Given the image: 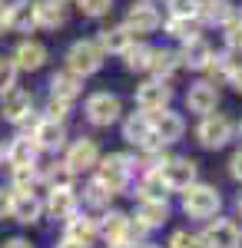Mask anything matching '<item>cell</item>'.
Returning <instances> with one entry per match:
<instances>
[{
  "mask_svg": "<svg viewBox=\"0 0 242 248\" xmlns=\"http://www.w3.org/2000/svg\"><path fill=\"white\" fill-rule=\"evenodd\" d=\"M130 175H133V159L130 155L113 153V155H106V159H96V182L110 192V195L126 189V186H130Z\"/></svg>",
  "mask_w": 242,
  "mask_h": 248,
  "instance_id": "6da1fadb",
  "label": "cell"
},
{
  "mask_svg": "<svg viewBox=\"0 0 242 248\" xmlns=\"http://www.w3.org/2000/svg\"><path fill=\"white\" fill-rule=\"evenodd\" d=\"M186 195H183V209H186V215H192V218H212L216 212H219V205H223V199H219V192L212 189V186H203V182H192V186H186Z\"/></svg>",
  "mask_w": 242,
  "mask_h": 248,
  "instance_id": "7a4b0ae2",
  "label": "cell"
},
{
  "mask_svg": "<svg viewBox=\"0 0 242 248\" xmlns=\"http://www.w3.org/2000/svg\"><path fill=\"white\" fill-rule=\"evenodd\" d=\"M67 66L73 70L76 77H93L96 70L103 66V50L100 43H90V40H76L67 53Z\"/></svg>",
  "mask_w": 242,
  "mask_h": 248,
  "instance_id": "3957f363",
  "label": "cell"
},
{
  "mask_svg": "<svg viewBox=\"0 0 242 248\" xmlns=\"http://www.w3.org/2000/svg\"><path fill=\"white\" fill-rule=\"evenodd\" d=\"M169 99H173V86L159 77L143 83V86L136 90V106H139L143 113H159V109H166Z\"/></svg>",
  "mask_w": 242,
  "mask_h": 248,
  "instance_id": "277c9868",
  "label": "cell"
},
{
  "mask_svg": "<svg viewBox=\"0 0 242 248\" xmlns=\"http://www.w3.org/2000/svg\"><path fill=\"white\" fill-rule=\"evenodd\" d=\"M196 136H199V142H203L206 149H223L225 142L232 139V123L225 119V116H203V123H199V129H196Z\"/></svg>",
  "mask_w": 242,
  "mask_h": 248,
  "instance_id": "5b68a950",
  "label": "cell"
},
{
  "mask_svg": "<svg viewBox=\"0 0 242 248\" xmlns=\"http://www.w3.org/2000/svg\"><path fill=\"white\" fill-rule=\"evenodd\" d=\"M123 113V106H120V99L110 93H93L86 99V119L93 123V126H113L116 119Z\"/></svg>",
  "mask_w": 242,
  "mask_h": 248,
  "instance_id": "8992f818",
  "label": "cell"
},
{
  "mask_svg": "<svg viewBox=\"0 0 242 248\" xmlns=\"http://www.w3.org/2000/svg\"><path fill=\"white\" fill-rule=\"evenodd\" d=\"M199 238L206 248H242V229L236 222H225V218L212 222Z\"/></svg>",
  "mask_w": 242,
  "mask_h": 248,
  "instance_id": "52a82bcc",
  "label": "cell"
},
{
  "mask_svg": "<svg viewBox=\"0 0 242 248\" xmlns=\"http://www.w3.org/2000/svg\"><path fill=\"white\" fill-rule=\"evenodd\" d=\"M196 172H199V166H196L192 159H166V162L159 166L163 182H166L169 189H179V192L196 182Z\"/></svg>",
  "mask_w": 242,
  "mask_h": 248,
  "instance_id": "ba28073f",
  "label": "cell"
},
{
  "mask_svg": "<svg viewBox=\"0 0 242 248\" xmlns=\"http://www.w3.org/2000/svg\"><path fill=\"white\" fill-rule=\"evenodd\" d=\"M159 23H163V17H159V10H156L149 0H139V3H133L130 14H126V27H130L133 33H153Z\"/></svg>",
  "mask_w": 242,
  "mask_h": 248,
  "instance_id": "9c48e42d",
  "label": "cell"
},
{
  "mask_svg": "<svg viewBox=\"0 0 242 248\" xmlns=\"http://www.w3.org/2000/svg\"><path fill=\"white\" fill-rule=\"evenodd\" d=\"M183 129H186V123H183V116H179V113L159 109V113L153 116V133L163 139V146H169V142H179V139H183Z\"/></svg>",
  "mask_w": 242,
  "mask_h": 248,
  "instance_id": "30bf717a",
  "label": "cell"
},
{
  "mask_svg": "<svg viewBox=\"0 0 242 248\" xmlns=\"http://www.w3.org/2000/svg\"><path fill=\"white\" fill-rule=\"evenodd\" d=\"M96 159H100V149L93 139H76L67 153V166H70V172H86L96 166Z\"/></svg>",
  "mask_w": 242,
  "mask_h": 248,
  "instance_id": "8fae6325",
  "label": "cell"
},
{
  "mask_svg": "<svg viewBox=\"0 0 242 248\" xmlns=\"http://www.w3.org/2000/svg\"><path fill=\"white\" fill-rule=\"evenodd\" d=\"M10 215L23 222V225H34L40 215H43V202H40L34 192H14V202H10Z\"/></svg>",
  "mask_w": 242,
  "mask_h": 248,
  "instance_id": "7c38bea8",
  "label": "cell"
},
{
  "mask_svg": "<svg viewBox=\"0 0 242 248\" xmlns=\"http://www.w3.org/2000/svg\"><path fill=\"white\" fill-rule=\"evenodd\" d=\"M216 103H219V93H216V86L212 83H196V86H189L186 93V109L189 113H212L216 109Z\"/></svg>",
  "mask_w": 242,
  "mask_h": 248,
  "instance_id": "4fadbf2b",
  "label": "cell"
},
{
  "mask_svg": "<svg viewBox=\"0 0 242 248\" xmlns=\"http://www.w3.org/2000/svg\"><path fill=\"white\" fill-rule=\"evenodd\" d=\"M34 139H37L40 149H47V153H56V149H63V142H67L63 123H56V119H40L37 126H34Z\"/></svg>",
  "mask_w": 242,
  "mask_h": 248,
  "instance_id": "5bb4252c",
  "label": "cell"
},
{
  "mask_svg": "<svg viewBox=\"0 0 242 248\" xmlns=\"http://www.w3.org/2000/svg\"><path fill=\"white\" fill-rule=\"evenodd\" d=\"M30 106H34V96L23 93V90H7V93H3V116H7L10 123L30 119Z\"/></svg>",
  "mask_w": 242,
  "mask_h": 248,
  "instance_id": "9a60e30c",
  "label": "cell"
},
{
  "mask_svg": "<svg viewBox=\"0 0 242 248\" xmlns=\"http://www.w3.org/2000/svg\"><path fill=\"white\" fill-rule=\"evenodd\" d=\"M14 63H17V70H40L47 63V46L37 40H23L14 53Z\"/></svg>",
  "mask_w": 242,
  "mask_h": 248,
  "instance_id": "2e32d148",
  "label": "cell"
},
{
  "mask_svg": "<svg viewBox=\"0 0 242 248\" xmlns=\"http://www.w3.org/2000/svg\"><path fill=\"white\" fill-rule=\"evenodd\" d=\"M47 209L53 218H67L76 212V195L70 186H50V199H47Z\"/></svg>",
  "mask_w": 242,
  "mask_h": 248,
  "instance_id": "e0dca14e",
  "label": "cell"
},
{
  "mask_svg": "<svg viewBox=\"0 0 242 248\" xmlns=\"http://www.w3.org/2000/svg\"><path fill=\"white\" fill-rule=\"evenodd\" d=\"M37 139L34 136H20L10 142V149H7V159H10V166H37Z\"/></svg>",
  "mask_w": 242,
  "mask_h": 248,
  "instance_id": "ac0fdd59",
  "label": "cell"
},
{
  "mask_svg": "<svg viewBox=\"0 0 242 248\" xmlns=\"http://www.w3.org/2000/svg\"><path fill=\"white\" fill-rule=\"evenodd\" d=\"M133 37H136V33H133L130 27L123 23V27L100 30V40H96V43H100V50H103V53H123V50L133 43Z\"/></svg>",
  "mask_w": 242,
  "mask_h": 248,
  "instance_id": "d6986e66",
  "label": "cell"
},
{
  "mask_svg": "<svg viewBox=\"0 0 242 248\" xmlns=\"http://www.w3.org/2000/svg\"><path fill=\"white\" fill-rule=\"evenodd\" d=\"M179 66H183V60H179L176 50H153V53H149V66H146V70H153L159 79H169Z\"/></svg>",
  "mask_w": 242,
  "mask_h": 248,
  "instance_id": "ffe728a7",
  "label": "cell"
},
{
  "mask_svg": "<svg viewBox=\"0 0 242 248\" xmlns=\"http://www.w3.org/2000/svg\"><path fill=\"white\" fill-rule=\"evenodd\" d=\"M136 218H139L146 229H156V225H163V222L169 218L166 199H143V202H139V209H136Z\"/></svg>",
  "mask_w": 242,
  "mask_h": 248,
  "instance_id": "44dd1931",
  "label": "cell"
},
{
  "mask_svg": "<svg viewBox=\"0 0 242 248\" xmlns=\"http://www.w3.org/2000/svg\"><path fill=\"white\" fill-rule=\"evenodd\" d=\"M80 90H83V77H76L73 70L53 73V79H50V93L60 96V99H70V103H73L76 96H80Z\"/></svg>",
  "mask_w": 242,
  "mask_h": 248,
  "instance_id": "7402d4cb",
  "label": "cell"
},
{
  "mask_svg": "<svg viewBox=\"0 0 242 248\" xmlns=\"http://www.w3.org/2000/svg\"><path fill=\"white\" fill-rule=\"evenodd\" d=\"M196 17L203 20V23H229L232 20V3L229 0H199V10H196Z\"/></svg>",
  "mask_w": 242,
  "mask_h": 248,
  "instance_id": "603a6c76",
  "label": "cell"
},
{
  "mask_svg": "<svg viewBox=\"0 0 242 248\" xmlns=\"http://www.w3.org/2000/svg\"><path fill=\"white\" fill-rule=\"evenodd\" d=\"M149 133H153V116H149V113H133V116H126V123H123V139H126V142L139 146Z\"/></svg>",
  "mask_w": 242,
  "mask_h": 248,
  "instance_id": "cb8c5ba5",
  "label": "cell"
},
{
  "mask_svg": "<svg viewBox=\"0 0 242 248\" xmlns=\"http://www.w3.org/2000/svg\"><path fill=\"white\" fill-rule=\"evenodd\" d=\"M10 10V27L14 30H34L37 27V3L34 0H14Z\"/></svg>",
  "mask_w": 242,
  "mask_h": 248,
  "instance_id": "d4e9b609",
  "label": "cell"
},
{
  "mask_svg": "<svg viewBox=\"0 0 242 248\" xmlns=\"http://www.w3.org/2000/svg\"><path fill=\"white\" fill-rule=\"evenodd\" d=\"M37 3V27H60L67 20L63 0H34Z\"/></svg>",
  "mask_w": 242,
  "mask_h": 248,
  "instance_id": "484cf974",
  "label": "cell"
},
{
  "mask_svg": "<svg viewBox=\"0 0 242 248\" xmlns=\"http://www.w3.org/2000/svg\"><path fill=\"white\" fill-rule=\"evenodd\" d=\"M100 229H96L93 218H86V215H67V238H80V242H93Z\"/></svg>",
  "mask_w": 242,
  "mask_h": 248,
  "instance_id": "4316f807",
  "label": "cell"
},
{
  "mask_svg": "<svg viewBox=\"0 0 242 248\" xmlns=\"http://www.w3.org/2000/svg\"><path fill=\"white\" fill-rule=\"evenodd\" d=\"M212 57V50H209V43L206 40H186V46H183V53H179V60L186 63V66H192V70H203L206 60Z\"/></svg>",
  "mask_w": 242,
  "mask_h": 248,
  "instance_id": "83f0119b",
  "label": "cell"
},
{
  "mask_svg": "<svg viewBox=\"0 0 242 248\" xmlns=\"http://www.w3.org/2000/svg\"><path fill=\"white\" fill-rule=\"evenodd\" d=\"M166 33L176 40H196L199 37V17H169L166 20Z\"/></svg>",
  "mask_w": 242,
  "mask_h": 248,
  "instance_id": "f1b7e54d",
  "label": "cell"
},
{
  "mask_svg": "<svg viewBox=\"0 0 242 248\" xmlns=\"http://www.w3.org/2000/svg\"><path fill=\"white\" fill-rule=\"evenodd\" d=\"M126 225H130V218L123 215V212H106L100 222H96V229H100V235H106L110 242H116V238H123L126 235Z\"/></svg>",
  "mask_w": 242,
  "mask_h": 248,
  "instance_id": "f546056e",
  "label": "cell"
},
{
  "mask_svg": "<svg viewBox=\"0 0 242 248\" xmlns=\"http://www.w3.org/2000/svg\"><path fill=\"white\" fill-rule=\"evenodd\" d=\"M169 195V186L163 182L159 169H146L143 182H139V199H166Z\"/></svg>",
  "mask_w": 242,
  "mask_h": 248,
  "instance_id": "4dcf8cb0",
  "label": "cell"
},
{
  "mask_svg": "<svg viewBox=\"0 0 242 248\" xmlns=\"http://www.w3.org/2000/svg\"><path fill=\"white\" fill-rule=\"evenodd\" d=\"M203 70H206L212 79H216V83H229V77H232V60L225 57V53H216V57L206 60Z\"/></svg>",
  "mask_w": 242,
  "mask_h": 248,
  "instance_id": "1f68e13d",
  "label": "cell"
},
{
  "mask_svg": "<svg viewBox=\"0 0 242 248\" xmlns=\"http://www.w3.org/2000/svg\"><path fill=\"white\" fill-rule=\"evenodd\" d=\"M149 53H153V50H149L146 43H130V46L123 50L126 70H133V73H136V70H146L149 66Z\"/></svg>",
  "mask_w": 242,
  "mask_h": 248,
  "instance_id": "d6a6232c",
  "label": "cell"
},
{
  "mask_svg": "<svg viewBox=\"0 0 242 248\" xmlns=\"http://www.w3.org/2000/svg\"><path fill=\"white\" fill-rule=\"evenodd\" d=\"M37 182H40L37 166H14V189L17 192H34Z\"/></svg>",
  "mask_w": 242,
  "mask_h": 248,
  "instance_id": "836d02e7",
  "label": "cell"
},
{
  "mask_svg": "<svg viewBox=\"0 0 242 248\" xmlns=\"http://www.w3.org/2000/svg\"><path fill=\"white\" fill-rule=\"evenodd\" d=\"M40 179H43V182H50V186H70L73 172H70L67 162H60V166H47V169H40Z\"/></svg>",
  "mask_w": 242,
  "mask_h": 248,
  "instance_id": "e575fe53",
  "label": "cell"
},
{
  "mask_svg": "<svg viewBox=\"0 0 242 248\" xmlns=\"http://www.w3.org/2000/svg\"><path fill=\"white\" fill-rule=\"evenodd\" d=\"M17 73L20 70H17V63H14V57H0V96L17 86Z\"/></svg>",
  "mask_w": 242,
  "mask_h": 248,
  "instance_id": "d590c367",
  "label": "cell"
},
{
  "mask_svg": "<svg viewBox=\"0 0 242 248\" xmlns=\"http://www.w3.org/2000/svg\"><path fill=\"white\" fill-rule=\"evenodd\" d=\"M76 3H80V10L86 17H103V14L113 10V0H76Z\"/></svg>",
  "mask_w": 242,
  "mask_h": 248,
  "instance_id": "8d00e7d4",
  "label": "cell"
},
{
  "mask_svg": "<svg viewBox=\"0 0 242 248\" xmlns=\"http://www.w3.org/2000/svg\"><path fill=\"white\" fill-rule=\"evenodd\" d=\"M70 113V99H60V96H50V103H47V119H56V123H63Z\"/></svg>",
  "mask_w": 242,
  "mask_h": 248,
  "instance_id": "74e56055",
  "label": "cell"
},
{
  "mask_svg": "<svg viewBox=\"0 0 242 248\" xmlns=\"http://www.w3.org/2000/svg\"><path fill=\"white\" fill-rule=\"evenodd\" d=\"M199 0H169V14L173 17H196Z\"/></svg>",
  "mask_w": 242,
  "mask_h": 248,
  "instance_id": "f35d334b",
  "label": "cell"
},
{
  "mask_svg": "<svg viewBox=\"0 0 242 248\" xmlns=\"http://www.w3.org/2000/svg\"><path fill=\"white\" fill-rule=\"evenodd\" d=\"M225 46L229 50H242V20H229L225 23Z\"/></svg>",
  "mask_w": 242,
  "mask_h": 248,
  "instance_id": "ab89813d",
  "label": "cell"
},
{
  "mask_svg": "<svg viewBox=\"0 0 242 248\" xmlns=\"http://www.w3.org/2000/svg\"><path fill=\"white\" fill-rule=\"evenodd\" d=\"M169 245H173V248H206L203 238H196V235H189V232H173Z\"/></svg>",
  "mask_w": 242,
  "mask_h": 248,
  "instance_id": "60d3db41",
  "label": "cell"
},
{
  "mask_svg": "<svg viewBox=\"0 0 242 248\" xmlns=\"http://www.w3.org/2000/svg\"><path fill=\"white\" fill-rule=\"evenodd\" d=\"M83 199H86L90 205H106V202H110V192L103 189L100 182H90V186H86V195H83Z\"/></svg>",
  "mask_w": 242,
  "mask_h": 248,
  "instance_id": "b9f144b4",
  "label": "cell"
},
{
  "mask_svg": "<svg viewBox=\"0 0 242 248\" xmlns=\"http://www.w3.org/2000/svg\"><path fill=\"white\" fill-rule=\"evenodd\" d=\"M229 172H232V179H239V182H242V149L232 155V162H229Z\"/></svg>",
  "mask_w": 242,
  "mask_h": 248,
  "instance_id": "7bdbcfd3",
  "label": "cell"
},
{
  "mask_svg": "<svg viewBox=\"0 0 242 248\" xmlns=\"http://www.w3.org/2000/svg\"><path fill=\"white\" fill-rule=\"evenodd\" d=\"M10 202H14V195L0 189V218H3V215H10Z\"/></svg>",
  "mask_w": 242,
  "mask_h": 248,
  "instance_id": "ee69618b",
  "label": "cell"
},
{
  "mask_svg": "<svg viewBox=\"0 0 242 248\" xmlns=\"http://www.w3.org/2000/svg\"><path fill=\"white\" fill-rule=\"evenodd\" d=\"M56 248H90V242H80V238H63Z\"/></svg>",
  "mask_w": 242,
  "mask_h": 248,
  "instance_id": "f6af8a7d",
  "label": "cell"
},
{
  "mask_svg": "<svg viewBox=\"0 0 242 248\" xmlns=\"http://www.w3.org/2000/svg\"><path fill=\"white\" fill-rule=\"evenodd\" d=\"M229 83H232V86L242 93V66H232V77H229Z\"/></svg>",
  "mask_w": 242,
  "mask_h": 248,
  "instance_id": "bcb514c9",
  "label": "cell"
},
{
  "mask_svg": "<svg viewBox=\"0 0 242 248\" xmlns=\"http://www.w3.org/2000/svg\"><path fill=\"white\" fill-rule=\"evenodd\" d=\"M3 30H10V10L7 7H0V33Z\"/></svg>",
  "mask_w": 242,
  "mask_h": 248,
  "instance_id": "7dc6e473",
  "label": "cell"
},
{
  "mask_svg": "<svg viewBox=\"0 0 242 248\" xmlns=\"http://www.w3.org/2000/svg\"><path fill=\"white\" fill-rule=\"evenodd\" d=\"M3 248H34L27 238H10V242H3Z\"/></svg>",
  "mask_w": 242,
  "mask_h": 248,
  "instance_id": "c3c4849f",
  "label": "cell"
},
{
  "mask_svg": "<svg viewBox=\"0 0 242 248\" xmlns=\"http://www.w3.org/2000/svg\"><path fill=\"white\" fill-rule=\"evenodd\" d=\"M110 248H136V245H130V242H123V238H116V242H110Z\"/></svg>",
  "mask_w": 242,
  "mask_h": 248,
  "instance_id": "681fc988",
  "label": "cell"
},
{
  "mask_svg": "<svg viewBox=\"0 0 242 248\" xmlns=\"http://www.w3.org/2000/svg\"><path fill=\"white\" fill-rule=\"evenodd\" d=\"M236 209H239V215H242V195H239V202H236Z\"/></svg>",
  "mask_w": 242,
  "mask_h": 248,
  "instance_id": "f907efd6",
  "label": "cell"
},
{
  "mask_svg": "<svg viewBox=\"0 0 242 248\" xmlns=\"http://www.w3.org/2000/svg\"><path fill=\"white\" fill-rule=\"evenodd\" d=\"M239 133H242V126H239Z\"/></svg>",
  "mask_w": 242,
  "mask_h": 248,
  "instance_id": "816d5d0a",
  "label": "cell"
}]
</instances>
